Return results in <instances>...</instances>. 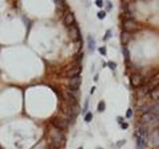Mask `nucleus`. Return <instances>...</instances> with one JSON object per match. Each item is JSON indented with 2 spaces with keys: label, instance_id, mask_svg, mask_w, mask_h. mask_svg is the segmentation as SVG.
<instances>
[{
  "label": "nucleus",
  "instance_id": "f257e3e1",
  "mask_svg": "<svg viewBox=\"0 0 159 149\" xmlns=\"http://www.w3.org/2000/svg\"><path fill=\"white\" fill-rule=\"evenodd\" d=\"M51 138H52L51 139L52 140V148L58 149L65 144V141H66L65 135L62 132V130H60V129L55 128L51 133Z\"/></svg>",
  "mask_w": 159,
  "mask_h": 149
},
{
  "label": "nucleus",
  "instance_id": "f03ea898",
  "mask_svg": "<svg viewBox=\"0 0 159 149\" xmlns=\"http://www.w3.org/2000/svg\"><path fill=\"white\" fill-rule=\"evenodd\" d=\"M140 29V26H139L134 20L132 19H126L123 22V31L127 32V33H134Z\"/></svg>",
  "mask_w": 159,
  "mask_h": 149
},
{
  "label": "nucleus",
  "instance_id": "7ed1b4c3",
  "mask_svg": "<svg viewBox=\"0 0 159 149\" xmlns=\"http://www.w3.org/2000/svg\"><path fill=\"white\" fill-rule=\"evenodd\" d=\"M144 83V79L143 77L141 76V74H132L131 76H130V84L132 86H134V87H139V86H141Z\"/></svg>",
  "mask_w": 159,
  "mask_h": 149
},
{
  "label": "nucleus",
  "instance_id": "20e7f679",
  "mask_svg": "<svg viewBox=\"0 0 159 149\" xmlns=\"http://www.w3.org/2000/svg\"><path fill=\"white\" fill-rule=\"evenodd\" d=\"M69 36L74 42H77V41H79V40L81 39V34H80V31L78 29V27H76V26L71 27L70 30H69Z\"/></svg>",
  "mask_w": 159,
  "mask_h": 149
},
{
  "label": "nucleus",
  "instance_id": "39448f33",
  "mask_svg": "<svg viewBox=\"0 0 159 149\" xmlns=\"http://www.w3.org/2000/svg\"><path fill=\"white\" fill-rule=\"evenodd\" d=\"M82 84V78L78 76L75 78H72L69 82V87L70 90H79L80 86Z\"/></svg>",
  "mask_w": 159,
  "mask_h": 149
},
{
  "label": "nucleus",
  "instance_id": "423d86ee",
  "mask_svg": "<svg viewBox=\"0 0 159 149\" xmlns=\"http://www.w3.org/2000/svg\"><path fill=\"white\" fill-rule=\"evenodd\" d=\"M52 124L55 128L57 129H60V130H63L67 127V121L64 120V119H61V118H55L54 120H52Z\"/></svg>",
  "mask_w": 159,
  "mask_h": 149
},
{
  "label": "nucleus",
  "instance_id": "0eeeda50",
  "mask_svg": "<svg viewBox=\"0 0 159 149\" xmlns=\"http://www.w3.org/2000/svg\"><path fill=\"white\" fill-rule=\"evenodd\" d=\"M156 118V115L152 112H146L143 113V115L141 116V122L146 124V123H151L152 121Z\"/></svg>",
  "mask_w": 159,
  "mask_h": 149
},
{
  "label": "nucleus",
  "instance_id": "6e6552de",
  "mask_svg": "<svg viewBox=\"0 0 159 149\" xmlns=\"http://www.w3.org/2000/svg\"><path fill=\"white\" fill-rule=\"evenodd\" d=\"M150 91H151V90L149 89L148 85H142L141 86L138 87V90H137V92H136L137 97H143L146 96V94H148V92H149Z\"/></svg>",
  "mask_w": 159,
  "mask_h": 149
},
{
  "label": "nucleus",
  "instance_id": "1a4fd4ad",
  "mask_svg": "<svg viewBox=\"0 0 159 149\" xmlns=\"http://www.w3.org/2000/svg\"><path fill=\"white\" fill-rule=\"evenodd\" d=\"M64 23L66 26L68 27H71L72 25H74L75 23V15L73 14L72 12H68L67 14H66L65 18H64Z\"/></svg>",
  "mask_w": 159,
  "mask_h": 149
},
{
  "label": "nucleus",
  "instance_id": "9d476101",
  "mask_svg": "<svg viewBox=\"0 0 159 149\" xmlns=\"http://www.w3.org/2000/svg\"><path fill=\"white\" fill-rule=\"evenodd\" d=\"M149 89L150 90H154L155 87L159 86V73H157L155 76H153L149 80Z\"/></svg>",
  "mask_w": 159,
  "mask_h": 149
},
{
  "label": "nucleus",
  "instance_id": "9b49d317",
  "mask_svg": "<svg viewBox=\"0 0 159 149\" xmlns=\"http://www.w3.org/2000/svg\"><path fill=\"white\" fill-rule=\"evenodd\" d=\"M82 72V68L80 66H77L75 68H72V69L67 73V77L68 78H75V77H78L80 76V74Z\"/></svg>",
  "mask_w": 159,
  "mask_h": 149
},
{
  "label": "nucleus",
  "instance_id": "f8f14e48",
  "mask_svg": "<svg viewBox=\"0 0 159 149\" xmlns=\"http://www.w3.org/2000/svg\"><path fill=\"white\" fill-rule=\"evenodd\" d=\"M146 143H147V139L140 137V136H137V139H136V148L137 149H144L145 146H146Z\"/></svg>",
  "mask_w": 159,
  "mask_h": 149
},
{
  "label": "nucleus",
  "instance_id": "ddd939ff",
  "mask_svg": "<svg viewBox=\"0 0 159 149\" xmlns=\"http://www.w3.org/2000/svg\"><path fill=\"white\" fill-rule=\"evenodd\" d=\"M130 34L127 33V32H125V31H122L121 34H120V41H121V44L124 46V45H126L129 41H130Z\"/></svg>",
  "mask_w": 159,
  "mask_h": 149
},
{
  "label": "nucleus",
  "instance_id": "4468645a",
  "mask_svg": "<svg viewBox=\"0 0 159 149\" xmlns=\"http://www.w3.org/2000/svg\"><path fill=\"white\" fill-rule=\"evenodd\" d=\"M88 47H89V50L90 52H94L95 49H96V41L95 39L92 38L91 36H89L88 37Z\"/></svg>",
  "mask_w": 159,
  "mask_h": 149
},
{
  "label": "nucleus",
  "instance_id": "2eb2a0df",
  "mask_svg": "<svg viewBox=\"0 0 159 149\" xmlns=\"http://www.w3.org/2000/svg\"><path fill=\"white\" fill-rule=\"evenodd\" d=\"M150 96L152 99L159 100V86L155 87L154 90H152V92H150Z\"/></svg>",
  "mask_w": 159,
  "mask_h": 149
},
{
  "label": "nucleus",
  "instance_id": "dca6fc26",
  "mask_svg": "<svg viewBox=\"0 0 159 149\" xmlns=\"http://www.w3.org/2000/svg\"><path fill=\"white\" fill-rule=\"evenodd\" d=\"M122 54H123V56H124V59L126 60V61H128L129 58H130L129 51H128V49L126 48V47H124V46H123V48H122Z\"/></svg>",
  "mask_w": 159,
  "mask_h": 149
},
{
  "label": "nucleus",
  "instance_id": "f3484780",
  "mask_svg": "<svg viewBox=\"0 0 159 149\" xmlns=\"http://www.w3.org/2000/svg\"><path fill=\"white\" fill-rule=\"evenodd\" d=\"M105 109V103H104V101H99L98 103V105H97V111L98 112H102L104 111Z\"/></svg>",
  "mask_w": 159,
  "mask_h": 149
},
{
  "label": "nucleus",
  "instance_id": "a211bd4d",
  "mask_svg": "<svg viewBox=\"0 0 159 149\" xmlns=\"http://www.w3.org/2000/svg\"><path fill=\"white\" fill-rule=\"evenodd\" d=\"M151 112L152 113H159V101H158V103H156V104L155 105H153V106H152V109H151Z\"/></svg>",
  "mask_w": 159,
  "mask_h": 149
},
{
  "label": "nucleus",
  "instance_id": "6ab92c4d",
  "mask_svg": "<svg viewBox=\"0 0 159 149\" xmlns=\"http://www.w3.org/2000/svg\"><path fill=\"white\" fill-rule=\"evenodd\" d=\"M91 119H92V113L91 112H88L85 115V122H91Z\"/></svg>",
  "mask_w": 159,
  "mask_h": 149
},
{
  "label": "nucleus",
  "instance_id": "aec40b11",
  "mask_svg": "<svg viewBox=\"0 0 159 149\" xmlns=\"http://www.w3.org/2000/svg\"><path fill=\"white\" fill-rule=\"evenodd\" d=\"M105 15H107L105 11H99V12H97V18L101 19V20L104 19V18H105Z\"/></svg>",
  "mask_w": 159,
  "mask_h": 149
},
{
  "label": "nucleus",
  "instance_id": "412c9836",
  "mask_svg": "<svg viewBox=\"0 0 159 149\" xmlns=\"http://www.w3.org/2000/svg\"><path fill=\"white\" fill-rule=\"evenodd\" d=\"M98 52H99V54H102V56H105L107 55V48H105V47H101V48H98Z\"/></svg>",
  "mask_w": 159,
  "mask_h": 149
},
{
  "label": "nucleus",
  "instance_id": "4be33fe9",
  "mask_svg": "<svg viewBox=\"0 0 159 149\" xmlns=\"http://www.w3.org/2000/svg\"><path fill=\"white\" fill-rule=\"evenodd\" d=\"M108 66L110 70H115V68H116V63L114 62H108Z\"/></svg>",
  "mask_w": 159,
  "mask_h": 149
},
{
  "label": "nucleus",
  "instance_id": "5701e85b",
  "mask_svg": "<svg viewBox=\"0 0 159 149\" xmlns=\"http://www.w3.org/2000/svg\"><path fill=\"white\" fill-rule=\"evenodd\" d=\"M125 143H126V140H125V139H122V140H120V141L116 142V146L119 148V147H121L122 145H124Z\"/></svg>",
  "mask_w": 159,
  "mask_h": 149
},
{
  "label": "nucleus",
  "instance_id": "b1692460",
  "mask_svg": "<svg viewBox=\"0 0 159 149\" xmlns=\"http://www.w3.org/2000/svg\"><path fill=\"white\" fill-rule=\"evenodd\" d=\"M110 37H111V31L108 30V31H107V33H105V36H104L103 40H108V39H109Z\"/></svg>",
  "mask_w": 159,
  "mask_h": 149
},
{
  "label": "nucleus",
  "instance_id": "393cba45",
  "mask_svg": "<svg viewBox=\"0 0 159 149\" xmlns=\"http://www.w3.org/2000/svg\"><path fill=\"white\" fill-rule=\"evenodd\" d=\"M131 116H132V109L131 108H128L126 111V118H131Z\"/></svg>",
  "mask_w": 159,
  "mask_h": 149
},
{
  "label": "nucleus",
  "instance_id": "a878e982",
  "mask_svg": "<svg viewBox=\"0 0 159 149\" xmlns=\"http://www.w3.org/2000/svg\"><path fill=\"white\" fill-rule=\"evenodd\" d=\"M96 4H97V7H102V5H103L102 0H97V1H96Z\"/></svg>",
  "mask_w": 159,
  "mask_h": 149
},
{
  "label": "nucleus",
  "instance_id": "bb28decb",
  "mask_svg": "<svg viewBox=\"0 0 159 149\" xmlns=\"http://www.w3.org/2000/svg\"><path fill=\"white\" fill-rule=\"evenodd\" d=\"M120 125H121L122 129H126V128H128V123L127 122H122Z\"/></svg>",
  "mask_w": 159,
  "mask_h": 149
},
{
  "label": "nucleus",
  "instance_id": "cd10ccee",
  "mask_svg": "<svg viewBox=\"0 0 159 149\" xmlns=\"http://www.w3.org/2000/svg\"><path fill=\"white\" fill-rule=\"evenodd\" d=\"M88 104H89V100L87 99V100H85V107H84V112H85V110L88 109Z\"/></svg>",
  "mask_w": 159,
  "mask_h": 149
},
{
  "label": "nucleus",
  "instance_id": "c85d7f7f",
  "mask_svg": "<svg viewBox=\"0 0 159 149\" xmlns=\"http://www.w3.org/2000/svg\"><path fill=\"white\" fill-rule=\"evenodd\" d=\"M116 120H117V121H118V122L120 123V124H121L122 122H124V121H123V118H122V117H117V118H116Z\"/></svg>",
  "mask_w": 159,
  "mask_h": 149
},
{
  "label": "nucleus",
  "instance_id": "c756f323",
  "mask_svg": "<svg viewBox=\"0 0 159 149\" xmlns=\"http://www.w3.org/2000/svg\"><path fill=\"white\" fill-rule=\"evenodd\" d=\"M108 4H109V5H108L107 9H108V11H110V10H111V7H112V6H111V3H110V2H108Z\"/></svg>",
  "mask_w": 159,
  "mask_h": 149
},
{
  "label": "nucleus",
  "instance_id": "7c9ffc66",
  "mask_svg": "<svg viewBox=\"0 0 159 149\" xmlns=\"http://www.w3.org/2000/svg\"><path fill=\"white\" fill-rule=\"evenodd\" d=\"M95 90H96V87H95V86H92V87H91V94H92V93L95 92Z\"/></svg>",
  "mask_w": 159,
  "mask_h": 149
},
{
  "label": "nucleus",
  "instance_id": "2f4dec72",
  "mask_svg": "<svg viewBox=\"0 0 159 149\" xmlns=\"http://www.w3.org/2000/svg\"><path fill=\"white\" fill-rule=\"evenodd\" d=\"M97 149H102V148H101V147H97Z\"/></svg>",
  "mask_w": 159,
  "mask_h": 149
},
{
  "label": "nucleus",
  "instance_id": "473e14b6",
  "mask_svg": "<svg viewBox=\"0 0 159 149\" xmlns=\"http://www.w3.org/2000/svg\"><path fill=\"white\" fill-rule=\"evenodd\" d=\"M79 149H83V147H80V148H79Z\"/></svg>",
  "mask_w": 159,
  "mask_h": 149
}]
</instances>
